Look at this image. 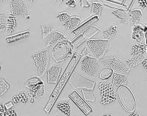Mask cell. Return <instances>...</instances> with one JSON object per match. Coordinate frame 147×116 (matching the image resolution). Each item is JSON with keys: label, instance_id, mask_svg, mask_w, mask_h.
Masks as SVG:
<instances>
[{"label": "cell", "instance_id": "6da1fadb", "mask_svg": "<svg viewBox=\"0 0 147 116\" xmlns=\"http://www.w3.org/2000/svg\"><path fill=\"white\" fill-rule=\"evenodd\" d=\"M77 60H78L77 54V55L76 54L74 56L73 59L71 60V61L69 62V64L68 65L67 69L65 71L63 75H62L59 81H58L56 87L55 88L52 93H51L48 103L46 104V106L45 107V109H44L46 111V113H49L51 110V109H52V108L55 105L57 98L59 97V96L63 88V86L66 83V81H67V80L68 79V77L69 76L70 73L74 67L75 66L76 63L77 62Z\"/></svg>", "mask_w": 147, "mask_h": 116}, {"label": "cell", "instance_id": "7a4b0ae2", "mask_svg": "<svg viewBox=\"0 0 147 116\" xmlns=\"http://www.w3.org/2000/svg\"><path fill=\"white\" fill-rule=\"evenodd\" d=\"M101 64L99 60L93 56H85L81 60L78 71L84 76L96 79L100 72Z\"/></svg>", "mask_w": 147, "mask_h": 116}, {"label": "cell", "instance_id": "3957f363", "mask_svg": "<svg viewBox=\"0 0 147 116\" xmlns=\"http://www.w3.org/2000/svg\"><path fill=\"white\" fill-rule=\"evenodd\" d=\"M32 59L35 63L38 76L43 77L47 73L50 64V55L48 49H45L32 54Z\"/></svg>", "mask_w": 147, "mask_h": 116}, {"label": "cell", "instance_id": "277c9868", "mask_svg": "<svg viewBox=\"0 0 147 116\" xmlns=\"http://www.w3.org/2000/svg\"><path fill=\"white\" fill-rule=\"evenodd\" d=\"M101 65L104 67L111 69L116 73L128 75L130 71V69L120 58L113 55L107 56L102 58L99 61Z\"/></svg>", "mask_w": 147, "mask_h": 116}, {"label": "cell", "instance_id": "5b68a950", "mask_svg": "<svg viewBox=\"0 0 147 116\" xmlns=\"http://www.w3.org/2000/svg\"><path fill=\"white\" fill-rule=\"evenodd\" d=\"M109 43V41L105 39H93L87 41V48L92 55L98 60L104 57L108 51Z\"/></svg>", "mask_w": 147, "mask_h": 116}, {"label": "cell", "instance_id": "8992f818", "mask_svg": "<svg viewBox=\"0 0 147 116\" xmlns=\"http://www.w3.org/2000/svg\"><path fill=\"white\" fill-rule=\"evenodd\" d=\"M25 86L29 90L28 95L31 98V103L34 102L35 98L41 97L45 93V83L40 78L36 76L28 79Z\"/></svg>", "mask_w": 147, "mask_h": 116}, {"label": "cell", "instance_id": "52a82bcc", "mask_svg": "<svg viewBox=\"0 0 147 116\" xmlns=\"http://www.w3.org/2000/svg\"><path fill=\"white\" fill-rule=\"evenodd\" d=\"M114 86L112 83L100 82L98 88L102 97L100 103L103 105L111 103L117 99V94Z\"/></svg>", "mask_w": 147, "mask_h": 116}, {"label": "cell", "instance_id": "ba28073f", "mask_svg": "<svg viewBox=\"0 0 147 116\" xmlns=\"http://www.w3.org/2000/svg\"><path fill=\"white\" fill-rule=\"evenodd\" d=\"M11 14L16 17L29 19V14L24 0H9Z\"/></svg>", "mask_w": 147, "mask_h": 116}, {"label": "cell", "instance_id": "9c48e42d", "mask_svg": "<svg viewBox=\"0 0 147 116\" xmlns=\"http://www.w3.org/2000/svg\"><path fill=\"white\" fill-rule=\"evenodd\" d=\"M69 97L86 115H87L92 111V108L87 104L76 91L73 92Z\"/></svg>", "mask_w": 147, "mask_h": 116}, {"label": "cell", "instance_id": "30bf717a", "mask_svg": "<svg viewBox=\"0 0 147 116\" xmlns=\"http://www.w3.org/2000/svg\"><path fill=\"white\" fill-rule=\"evenodd\" d=\"M62 67L59 65H53L47 71V82L49 84H56L59 80L62 71Z\"/></svg>", "mask_w": 147, "mask_h": 116}, {"label": "cell", "instance_id": "8fae6325", "mask_svg": "<svg viewBox=\"0 0 147 116\" xmlns=\"http://www.w3.org/2000/svg\"><path fill=\"white\" fill-rule=\"evenodd\" d=\"M67 37L63 33L57 30L53 31L46 42V47H51L61 42L64 41Z\"/></svg>", "mask_w": 147, "mask_h": 116}, {"label": "cell", "instance_id": "7c38bea8", "mask_svg": "<svg viewBox=\"0 0 147 116\" xmlns=\"http://www.w3.org/2000/svg\"><path fill=\"white\" fill-rule=\"evenodd\" d=\"M129 79L127 75L114 73L112 80V83L114 86H122L126 85L128 83Z\"/></svg>", "mask_w": 147, "mask_h": 116}, {"label": "cell", "instance_id": "4fadbf2b", "mask_svg": "<svg viewBox=\"0 0 147 116\" xmlns=\"http://www.w3.org/2000/svg\"><path fill=\"white\" fill-rule=\"evenodd\" d=\"M131 39L138 43H145V33L141 27L137 26L134 27L131 33Z\"/></svg>", "mask_w": 147, "mask_h": 116}, {"label": "cell", "instance_id": "5bb4252c", "mask_svg": "<svg viewBox=\"0 0 147 116\" xmlns=\"http://www.w3.org/2000/svg\"><path fill=\"white\" fill-rule=\"evenodd\" d=\"M80 23H81V19L80 17L77 16H72V17L71 16L69 20L66 21L65 23H64L63 26L66 29H67L68 30L70 31H72L78 27Z\"/></svg>", "mask_w": 147, "mask_h": 116}, {"label": "cell", "instance_id": "9a60e30c", "mask_svg": "<svg viewBox=\"0 0 147 116\" xmlns=\"http://www.w3.org/2000/svg\"><path fill=\"white\" fill-rule=\"evenodd\" d=\"M17 25L16 17L13 14H10L7 16L5 31L7 35H11L14 31V29Z\"/></svg>", "mask_w": 147, "mask_h": 116}, {"label": "cell", "instance_id": "2e32d148", "mask_svg": "<svg viewBox=\"0 0 147 116\" xmlns=\"http://www.w3.org/2000/svg\"><path fill=\"white\" fill-rule=\"evenodd\" d=\"M113 15L118 19L122 24L126 25L128 23L127 11L122 9H117L112 12Z\"/></svg>", "mask_w": 147, "mask_h": 116}, {"label": "cell", "instance_id": "e0dca14e", "mask_svg": "<svg viewBox=\"0 0 147 116\" xmlns=\"http://www.w3.org/2000/svg\"><path fill=\"white\" fill-rule=\"evenodd\" d=\"M117 31H118V26L115 23L112 24L107 28L102 30V32L104 35V38L107 40L114 38L116 35Z\"/></svg>", "mask_w": 147, "mask_h": 116}, {"label": "cell", "instance_id": "ac0fdd59", "mask_svg": "<svg viewBox=\"0 0 147 116\" xmlns=\"http://www.w3.org/2000/svg\"><path fill=\"white\" fill-rule=\"evenodd\" d=\"M145 58V57H144V54L138 55L135 56V57L133 58V59L132 58H129V59H127L124 62L127 66V67L131 69L138 66L139 64H141Z\"/></svg>", "mask_w": 147, "mask_h": 116}, {"label": "cell", "instance_id": "d6986e66", "mask_svg": "<svg viewBox=\"0 0 147 116\" xmlns=\"http://www.w3.org/2000/svg\"><path fill=\"white\" fill-rule=\"evenodd\" d=\"M147 50L145 43H135L131 48V55L135 57L138 55L144 54Z\"/></svg>", "mask_w": 147, "mask_h": 116}, {"label": "cell", "instance_id": "ffe728a7", "mask_svg": "<svg viewBox=\"0 0 147 116\" xmlns=\"http://www.w3.org/2000/svg\"><path fill=\"white\" fill-rule=\"evenodd\" d=\"M129 16L132 25H135L140 21L142 16V11L140 9H134L129 12Z\"/></svg>", "mask_w": 147, "mask_h": 116}, {"label": "cell", "instance_id": "44dd1931", "mask_svg": "<svg viewBox=\"0 0 147 116\" xmlns=\"http://www.w3.org/2000/svg\"><path fill=\"white\" fill-rule=\"evenodd\" d=\"M28 100V97L26 95L25 92H20L18 94H14L13 95L12 102L14 104H16L20 102L22 103H26Z\"/></svg>", "mask_w": 147, "mask_h": 116}, {"label": "cell", "instance_id": "7402d4cb", "mask_svg": "<svg viewBox=\"0 0 147 116\" xmlns=\"http://www.w3.org/2000/svg\"><path fill=\"white\" fill-rule=\"evenodd\" d=\"M57 108L65 115L69 116L71 114V106L68 101L59 103L57 104Z\"/></svg>", "mask_w": 147, "mask_h": 116}, {"label": "cell", "instance_id": "603a6c76", "mask_svg": "<svg viewBox=\"0 0 147 116\" xmlns=\"http://www.w3.org/2000/svg\"><path fill=\"white\" fill-rule=\"evenodd\" d=\"M10 85L7 82L6 79L3 77H0V97L3 95L10 88Z\"/></svg>", "mask_w": 147, "mask_h": 116}, {"label": "cell", "instance_id": "cb8c5ba5", "mask_svg": "<svg viewBox=\"0 0 147 116\" xmlns=\"http://www.w3.org/2000/svg\"><path fill=\"white\" fill-rule=\"evenodd\" d=\"M41 28L42 31V39L47 37L54 31L53 27L49 25H41Z\"/></svg>", "mask_w": 147, "mask_h": 116}, {"label": "cell", "instance_id": "d4e9b609", "mask_svg": "<svg viewBox=\"0 0 147 116\" xmlns=\"http://www.w3.org/2000/svg\"><path fill=\"white\" fill-rule=\"evenodd\" d=\"M103 10V5L99 3H93L92 5L91 13L92 14H96L99 17L101 15V13Z\"/></svg>", "mask_w": 147, "mask_h": 116}, {"label": "cell", "instance_id": "484cf974", "mask_svg": "<svg viewBox=\"0 0 147 116\" xmlns=\"http://www.w3.org/2000/svg\"><path fill=\"white\" fill-rule=\"evenodd\" d=\"M56 18L59 19L61 22L65 23L66 21L69 20V19L71 17V15L69 14V13L67 11H62L57 14L56 16Z\"/></svg>", "mask_w": 147, "mask_h": 116}, {"label": "cell", "instance_id": "4316f807", "mask_svg": "<svg viewBox=\"0 0 147 116\" xmlns=\"http://www.w3.org/2000/svg\"><path fill=\"white\" fill-rule=\"evenodd\" d=\"M7 19V14L3 11H0V32L3 31L5 29Z\"/></svg>", "mask_w": 147, "mask_h": 116}, {"label": "cell", "instance_id": "83f0119b", "mask_svg": "<svg viewBox=\"0 0 147 116\" xmlns=\"http://www.w3.org/2000/svg\"><path fill=\"white\" fill-rule=\"evenodd\" d=\"M66 5H68L69 7H76L77 5V0H68L67 2L66 3Z\"/></svg>", "mask_w": 147, "mask_h": 116}, {"label": "cell", "instance_id": "f1b7e54d", "mask_svg": "<svg viewBox=\"0 0 147 116\" xmlns=\"http://www.w3.org/2000/svg\"><path fill=\"white\" fill-rule=\"evenodd\" d=\"M138 3L141 8L144 9L147 8V0H138Z\"/></svg>", "mask_w": 147, "mask_h": 116}, {"label": "cell", "instance_id": "f546056e", "mask_svg": "<svg viewBox=\"0 0 147 116\" xmlns=\"http://www.w3.org/2000/svg\"><path fill=\"white\" fill-rule=\"evenodd\" d=\"M7 112V110L4 105L0 104V116H5Z\"/></svg>", "mask_w": 147, "mask_h": 116}, {"label": "cell", "instance_id": "4dcf8cb0", "mask_svg": "<svg viewBox=\"0 0 147 116\" xmlns=\"http://www.w3.org/2000/svg\"><path fill=\"white\" fill-rule=\"evenodd\" d=\"M5 116H18L16 111L13 109L7 110Z\"/></svg>", "mask_w": 147, "mask_h": 116}, {"label": "cell", "instance_id": "1f68e13d", "mask_svg": "<svg viewBox=\"0 0 147 116\" xmlns=\"http://www.w3.org/2000/svg\"><path fill=\"white\" fill-rule=\"evenodd\" d=\"M82 54H83V55L84 57H85V56H93L92 55L91 53L90 52L89 48H88L87 47H85L83 49V50L82 51Z\"/></svg>", "mask_w": 147, "mask_h": 116}, {"label": "cell", "instance_id": "d6a6232c", "mask_svg": "<svg viewBox=\"0 0 147 116\" xmlns=\"http://www.w3.org/2000/svg\"><path fill=\"white\" fill-rule=\"evenodd\" d=\"M13 105H14V104H13V102H9V103H7L4 104V106L6 108L7 111L9 110H10L11 108L13 107Z\"/></svg>", "mask_w": 147, "mask_h": 116}, {"label": "cell", "instance_id": "836d02e7", "mask_svg": "<svg viewBox=\"0 0 147 116\" xmlns=\"http://www.w3.org/2000/svg\"><path fill=\"white\" fill-rule=\"evenodd\" d=\"M141 64H142V67L147 70V58H145L144 60L141 63Z\"/></svg>", "mask_w": 147, "mask_h": 116}, {"label": "cell", "instance_id": "e575fe53", "mask_svg": "<svg viewBox=\"0 0 147 116\" xmlns=\"http://www.w3.org/2000/svg\"><path fill=\"white\" fill-rule=\"evenodd\" d=\"M129 116H141L140 114L137 113V112H134V113H132L131 114H130Z\"/></svg>", "mask_w": 147, "mask_h": 116}, {"label": "cell", "instance_id": "d590c367", "mask_svg": "<svg viewBox=\"0 0 147 116\" xmlns=\"http://www.w3.org/2000/svg\"><path fill=\"white\" fill-rule=\"evenodd\" d=\"M103 116H113V115L111 113H109V114H105L103 115Z\"/></svg>", "mask_w": 147, "mask_h": 116}, {"label": "cell", "instance_id": "8d00e7d4", "mask_svg": "<svg viewBox=\"0 0 147 116\" xmlns=\"http://www.w3.org/2000/svg\"><path fill=\"white\" fill-rule=\"evenodd\" d=\"M28 1L29 3H33L34 1V0H28Z\"/></svg>", "mask_w": 147, "mask_h": 116}, {"label": "cell", "instance_id": "74e56055", "mask_svg": "<svg viewBox=\"0 0 147 116\" xmlns=\"http://www.w3.org/2000/svg\"><path fill=\"white\" fill-rule=\"evenodd\" d=\"M5 1H6V0H0V4L4 3Z\"/></svg>", "mask_w": 147, "mask_h": 116}, {"label": "cell", "instance_id": "f35d334b", "mask_svg": "<svg viewBox=\"0 0 147 116\" xmlns=\"http://www.w3.org/2000/svg\"><path fill=\"white\" fill-rule=\"evenodd\" d=\"M146 19H147V16H146Z\"/></svg>", "mask_w": 147, "mask_h": 116}]
</instances>
